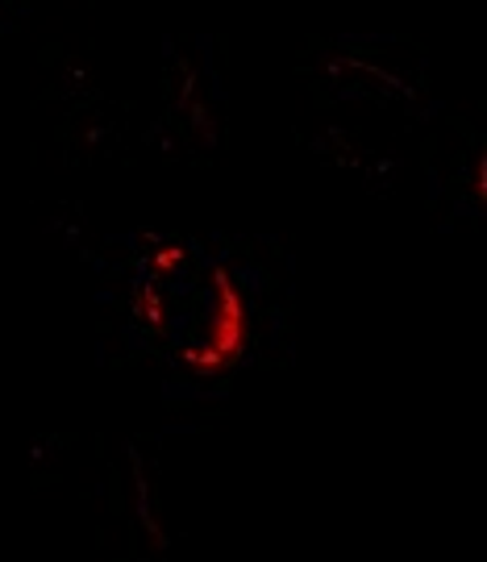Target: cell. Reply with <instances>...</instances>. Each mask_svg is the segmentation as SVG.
<instances>
[{
  "mask_svg": "<svg viewBox=\"0 0 487 562\" xmlns=\"http://www.w3.org/2000/svg\"><path fill=\"white\" fill-rule=\"evenodd\" d=\"M129 296L150 338L183 367L217 371L242 346V296L225 262L192 238L146 241Z\"/></svg>",
  "mask_w": 487,
  "mask_h": 562,
  "instance_id": "6da1fadb",
  "label": "cell"
}]
</instances>
